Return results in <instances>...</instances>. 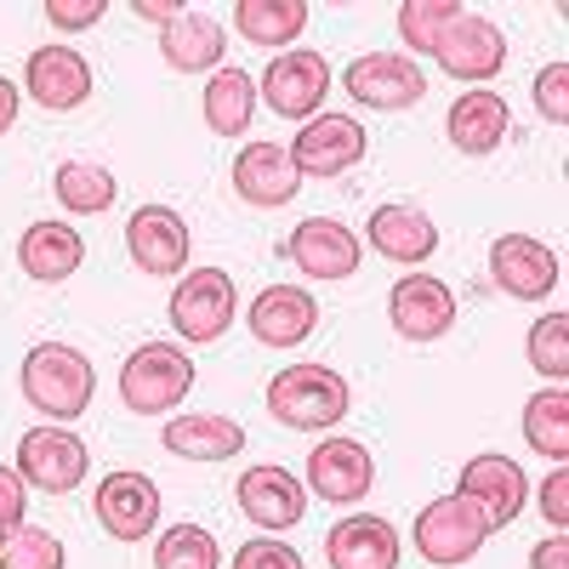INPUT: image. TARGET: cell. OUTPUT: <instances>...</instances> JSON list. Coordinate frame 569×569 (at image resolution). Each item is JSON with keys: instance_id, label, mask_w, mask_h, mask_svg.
<instances>
[{"instance_id": "obj_29", "label": "cell", "mask_w": 569, "mask_h": 569, "mask_svg": "<svg viewBox=\"0 0 569 569\" xmlns=\"http://www.w3.org/2000/svg\"><path fill=\"white\" fill-rule=\"evenodd\" d=\"M308 0H240L233 7V29L251 46H291L308 29Z\"/></svg>"}, {"instance_id": "obj_17", "label": "cell", "mask_w": 569, "mask_h": 569, "mask_svg": "<svg viewBox=\"0 0 569 569\" xmlns=\"http://www.w3.org/2000/svg\"><path fill=\"white\" fill-rule=\"evenodd\" d=\"M456 496H467L472 507H479L485 518H490V530H507L518 512H525V496H530V485H525V472H518V461H507V456H472L467 467H461V485H456Z\"/></svg>"}, {"instance_id": "obj_31", "label": "cell", "mask_w": 569, "mask_h": 569, "mask_svg": "<svg viewBox=\"0 0 569 569\" xmlns=\"http://www.w3.org/2000/svg\"><path fill=\"white\" fill-rule=\"evenodd\" d=\"M525 439H530L536 456L563 467V456H569V393L563 388H541L525 405Z\"/></svg>"}, {"instance_id": "obj_6", "label": "cell", "mask_w": 569, "mask_h": 569, "mask_svg": "<svg viewBox=\"0 0 569 569\" xmlns=\"http://www.w3.org/2000/svg\"><path fill=\"white\" fill-rule=\"evenodd\" d=\"M342 80H348V98L376 109V114H399V109H416L427 98V74L405 52H365L348 63Z\"/></svg>"}, {"instance_id": "obj_19", "label": "cell", "mask_w": 569, "mask_h": 569, "mask_svg": "<svg viewBox=\"0 0 569 569\" xmlns=\"http://www.w3.org/2000/svg\"><path fill=\"white\" fill-rule=\"evenodd\" d=\"M240 512L251 518L257 530L279 536V530L302 525V512H308V490H302V485H297L279 461H262V467H251L246 479H240Z\"/></svg>"}, {"instance_id": "obj_37", "label": "cell", "mask_w": 569, "mask_h": 569, "mask_svg": "<svg viewBox=\"0 0 569 569\" xmlns=\"http://www.w3.org/2000/svg\"><path fill=\"white\" fill-rule=\"evenodd\" d=\"M233 569H302V552L284 547L279 536H257L233 552Z\"/></svg>"}, {"instance_id": "obj_43", "label": "cell", "mask_w": 569, "mask_h": 569, "mask_svg": "<svg viewBox=\"0 0 569 569\" xmlns=\"http://www.w3.org/2000/svg\"><path fill=\"white\" fill-rule=\"evenodd\" d=\"M137 18H149V23H177L182 18V7H177V0H137Z\"/></svg>"}, {"instance_id": "obj_41", "label": "cell", "mask_w": 569, "mask_h": 569, "mask_svg": "<svg viewBox=\"0 0 569 569\" xmlns=\"http://www.w3.org/2000/svg\"><path fill=\"white\" fill-rule=\"evenodd\" d=\"M530 569H569V536H563V530H552L547 541H536Z\"/></svg>"}, {"instance_id": "obj_36", "label": "cell", "mask_w": 569, "mask_h": 569, "mask_svg": "<svg viewBox=\"0 0 569 569\" xmlns=\"http://www.w3.org/2000/svg\"><path fill=\"white\" fill-rule=\"evenodd\" d=\"M536 109L547 126H569V63H547L536 74Z\"/></svg>"}, {"instance_id": "obj_21", "label": "cell", "mask_w": 569, "mask_h": 569, "mask_svg": "<svg viewBox=\"0 0 569 569\" xmlns=\"http://www.w3.org/2000/svg\"><path fill=\"white\" fill-rule=\"evenodd\" d=\"M365 233H370V251L399 262V268H416L439 251V222L421 206H376Z\"/></svg>"}, {"instance_id": "obj_12", "label": "cell", "mask_w": 569, "mask_h": 569, "mask_svg": "<svg viewBox=\"0 0 569 569\" xmlns=\"http://www.w3.org/2000/svg\"><path fill=\"white\" fill-rule=\"evenodd\" d=\"M284 154L297 160L302 177H342L348 166L365 160V126L353 114H313Z\"/></svg>"}, {"instance_id": "obj_34", "label": "cell", "mask_w": 569, "mask_h": 569, "mask_svg": "<svg viewBox=\"0 0 569 569\" xmlns=\"http://www.w3.org/2000/svg\"><path fill=\"white\" fill-rule=\"evenodd\" d=\"M63 541L52 530H34V525H18L0 536V569H63Z\"/></svg>"}, {"instance_id": "obj_27", "label": "cell", "mask_w": 569, "mask_h": 569, "mask_svg": "<svg viewBox=\"0 0 569 569\" xmlns=\"http://www.w3.org/2000/svg\"><path fill=\"white\" fill-rule=\"evenodd\" d=\"M222 23L211 12H182L177 23L160 29V58L177 69V74H200V69H222Z\"/></svg>"}, {"instance_id": "obj_5", "label": "cell", "mask_w": 569, "mask_h": 569, "mask_svg": "<svg viewBox=\"0 0 569 569\" xmlns=\"http://www.w3.org/2000/svg\"><path fill=\"white\" fill-rule=\"evenodd\" d=\"M233 313H240V291H233L228 268H194V273H182V284L171 291V330L182 337V348L222 342Z\"/></svg>"}, {"instance_id": "obj_23", "label": "cell", "mask_w": 569, "mask_h": 569, "mask_svg": "<svg viewBox=\"0 0 569 569\" xmlns=\"http://www.w3.org/2000/svg\"><path fill=\"white\" fill-rule=\"evenodd\" d=\"M319 325V297H308L302 284H268L251 302V337L268 348H302Z\"/></svg>"}, {"instance_id": "obj_32", "label": "cell", "mask_w": 569, "mask_h": 569, "mask_svg": "<svg viewBox=\"0 0 569 569\" xmlns=\"http://www.w3.org/2000/svg\"><path fill=\"white\" fill-rule=\"evenodd\" d=\"M217 563H222V547L206 525H171L154 541V569H217Z\"/></svg>"}, {"instance_id": "obj_40", "label": "cell", "mask_w": 569, "mask_h": 569, "mask_svg": "<svg viewBox=\"0 0 569 569\" xmlns=\"http://www.w3.org/2000/svg\"><path fill=\"white\" fill-rule=\"evenodd\" d=\"M541 512H547V525H558V530L569 525V472H563V467L541 485Z\"/></svg>"}, {"instance_id": "obj_42", "label": "cell", "mask_w": 569, "mask_h": 569, "mask_svg": "<svg viewBox=\"0 0 569 569\" xmlns=\"http://www.w3.org/2000/svg\"><path fill=\"white\" fill-rule=\"evenodd\" d=\"M18 109H23V91H18L7 74H0V137H7V131L18 126Z\"/></svg>"}, {"instance_id": "obj_8", "label": "cell", "mask_w": 569, "mask_h": 569, "mask_svg": "<svg viewBox=\"0 0 569 569\" xmlns=\"http://www.w3.org/2000/svg\"><path fill=\"white\" fill-rule=\"evenodd\" d=\"M433 63H439L450 80H467L472 91H479V86L496 80L501 63H507V34H501V23H490V18H479V12H461V18L445 29V40L433 46Z\"/></svg>"}, {"instance_id": "obj_20", "label": "cell", "mask_w": 569, "mask_h": 569, "mask_svg": "<svg viewBox=\"0 0 569 569\" xmlns=\"http://www.w3.org/2000/svg\"><path fill=\"white\" fill-rule=\"evenodd\" d=\"M297 188H302V171L279 142H246V154L233 160V194L246 206H262V211L291 206Z\"/></svg>"}, {"instance_id": "obj_33", "label": "cell", "mask_w": 569, "mask_h": 569, "mask_svg": "<svg viewBox=\"0 0 569 569\" xmlns=\"http://www.w3.org/2000/svg\"><path fill=\"white\" fill-rule=\"evenodd\" d=\"M456 18H461L456 0H405V7H399V34H405V46H410L405 58H416V52L433 58V46L445 40V29H450Z\"/></svg>"}, {"instance_id": "obj_24", "label": "cell", "mask_w": 569, "mask_h": 569, "mask_svg": "<svg viewBox=\"0 0 569 569\" xmlns=\"http://www.w3.org/2000/svg\"><path fill=\"white\" fill-rule=\"evenodd\" d=\"M445 131H450V142L461 154H496L501 142H507V131H512V109H507V98H496V91H467V98H456V109H450V120H445Z\"/></svg>"}, {"instance_id": "obj_9", "label": "cell", "mask_w": 569, "mask_h": 569, "mask_svg": "<svg viewBox=\"0 0 569 569\" xmlns=\"http://www.w3.org/2000/svg\"><path fill=\"white\" fill-rule=\"evenodd\" d=\"M284 257H291L308 279L319 284H337V279H353L359 262H365V246L359 233L337 217H308L291 228V240H284Z\"/></svg>"}, {"instance_id": "obj_2", "label": "cell", "mask_w": 569, "mask_h": 569, "mask_svg": "<svg viewBox=\"0 0 569 569\" xmlns=\"http://www.w3.org/2000/svg\"><path fill=\"white\" fill-rule=\"evenodd\" d=\"M353 393L330 365H291L268 382V416L291 433H325L348 416Z\"/></svg>"}, {"instance_id": "obj_7", "label": "cell", "mask_w": 569, "mask_h": 569, "mask_svg": "<svg viewBox=\"0 0 569 569\" xmlns=\"http://www.w3.org/2000/svg\"><path fill=\"white\" fill-rule=\"evenodd\" d=\"M86 439L69 433V427H34V433L18 439V479L46 490V496H69L86 479Z\"/></svg>"}, {"instance_id": "obj_35", "label": "cell", "mask_w": 569, "mask_h": 569, "mask_svg": "<svg viewBox=\"0 0 569 569\" xmlns=\"http://www.w3.org/2000/svg\"><path fill=\"white\" fill-rule=\"evenodd\" d=\"M563 337H569V319H563V313H547V319L530 330V365L547 376V382H563V376H569V348H563Z\"/></svg>"}, {"instance_id": "obj_25", "label": "cell", "mask_w": 569, "mask_h": 569, "mask_svg": "<svg viewBox=\"0 0 569 569\" xmlns=\"http://www.w3.org/2000/svg\"><path fill=\"white\" fill-rule=\"evenodd\" d=\"M160 445L182 461H228L246 450V427L228 421V416H211V410H188L177 421H166Z\"/></svg>"}, {"instance_id": "obj_22", "label": "cell", "mask_w": 569, "mask_h": 569, "mask_svg": "<svg viewBox=\"0 0 569 569\" xmlns=\"http://www.w3.org/2000/svg\"><path fill=\"white\" fill-rule=\"evenodd\" d=\"M330 569H399V530L376 512H353L325 536Z\"/></svg>"}, {"instance_id": "obj_14", "label": "cell", "mask_w": 569, "mask_h": 569, "mask_svg": "<svg viewBox=\"0 0 569 569\" xmlns=\"http://www.w3.org/2000/svg\"><path fill=\"white\" fill-rule=\"evenodd\" d=\"M23 91L46 114H74L91 98V63L74 52V46H40V52H29Z\"/></svg>"}, {"instance_id": "obj_38", "label": "cell", "mask_w": 569, "mask_h": 569, "mask_svg": "<svg viewBox=\"0 0 569 569\" xmlns=\"http://www.w3.org/2000/svg\"><path fill=\"white\" fill-rule=\"evenodd\" d=\"M103 0H46V23H58V29H91V23H103Z\"/></svg>"}, {"instance_id": "obj_4", "label": "cell", "mask_w": 569, "mask_h": 569, "mask_svg": "<svg viewBox=\"0 0 569 569\" xmlns=\"http://www.w3.org/2000/svg\"><path fill=\"white\" fill-rule=\"evenodd\" d=\"M490 536H496L490 518L472 507L467 496H456V490L439 496V501H427V507L416 512V530H410L416 552H421L427 563H439V569H456V563H467V558H479Z\"/></svg>"}, {"instance_id": "obj_18", "label": "cell", "mask_w": 569, "mask_h": 569, "mask_svg": "<svg viewBox=\"0 0 569 569\" xmlns=\"http://www.w3.org/2000/svg\"><path fill=\"white\" fill-rule=\"evenodd\" d=\"M376 485V456L359 445V439H319L313 456H308V490L319 501H359L365 490Z\"/></svg>"}, {"instance_id": "obj_13", "label": "cell", "mask_w": 569, "mask_h": 569, "mask_svg": "<svg viewBox=\"0 0 569 569\" xmlns=\"http://www.w3.org/2000/svg\"><path fill=\"white\" fill-rule=\"evenodd\" d=\"M91 507H98V525L114 541H142L160 525V485L149 479V472H109Z\"/></svg>"}, {"instance_id": "obj_16", "label": "cell", "mask_w": 569, "mask_h": 569, "mask_svg": "<svg viewBox=\"0 0 569 569\" xmlns=\"http://www.w3.org/2000/svg\"><path fill=\"white\" fill-rule=\"evenodd\" d=\"M490 279L501 284L507 297H518V302L552 297V284H558V251L547 240H530V233H501V240L490 246Z\"/></svg>"}, {"instance_id": "obj_30", "label": "cell", "mask_w": 569, "mask_h": 569, "mask_svg": "<svg viewBox=\"0 0 569 569\" xmlns=\"http://www.w3.org/2000/svg\"><path fill=\"white\" fill-rule=\"evenodd\" d=\"M52 188H58V206H69L74 217H98V211H109L114 194H120L114 171L98 166V160H63L58 177H52Z\"/></svg>"}, {"instance_id": "obj_39", "label": "cell", "mask_w": 569, "mask_h": 569, "mask_svg": "<svg viewBox=\"0 0 569 569\" xmlns=\"http://www.w3.org/2000/svg\"><path fill=\"white\" fill-rule=\"evenodd\" d=\"M23 507H29V485L18 479V467H0V536L23 525Z\"/></svg>"}, {"instance_id": "obj_11", "label": "cell", "mask_w": 569, "mask_h": 569, "mask_svg": "<svg viewBox=\"0 0 569 569\" xmlns=\"http://www.w3.org/2000/svg\"><path fill=\"white\" fill-rule=\"evenodd\" d=\"M330 91V63L319 52H284L262 69V98L279 120H313Z\"/></svg>"}, {"instance_id": "obj_10", "label": "cell", "mask_w": 569, "mask_h": 569, "mask_svg": "<svg viewBox=\"0 0 569 569\" xmlns=\"http://www.w3.org/2000/svg\"><path fill=\"white\" fill-rule=\"evenodd\" d=\"M388 319H393V330L405 342H439L456 325V297L433 273H405L388 291Z\"/></svg>"}, {"instance_id": "obj_15", "label": "cell", "mask_w": 569, "mask_h": 569, "mask_svg": "<svg viewBox=\"0 0 569 569\" xmlns=\"http://www.w3.org/2000/svg\"><path fill=\"white\" fill-rule=\"evenodd\" d=\"M188 222L171 211V206H137L131 222H126V251L142 273H154V279H171L182 273L188 262Z\"/></svg>"}, {"instance_id": "obj_3", "label": "cell", "mask_w": 569, "mask_h": 569, "mask_svg": "<svg viewBox=\"0 0 569 569\" xmlns=\"http://www.w3.org/2000/svg\"><path fill=\"white\" fill-rule=\"evenodd\" d=\"M194 388V359L177 342H142L126 365H120V399L137 416H166L188 399Z\"/></svg>"}, {"instance_id": "obj_26", "label": "cell", "mask_w": 569, "mask_h": 569, "mask_svg": "<svg viewBox=\"0 0 569 569\" xmlns=\"http://www.w3.org/2000/svg\"><path fill=\"white\" fill-rule=\"evenodd\" d=\"M18 262H23V273L40 279V284H63L69 273H80L86 240H80L69 222H29L23 240H18Z\"/></svg>"}, {"instance_id": "obj_1", "label": "cell", "mask_w": 569, "mask_h": 569, "mask_svg": "<svg viewBox=\"0 0 569 569\" xmlns=\"http://www.w3.org/2000/svg\"><path fill=\"white\" fill-rule=\"evenodd\" d=\"M18 388L23 399L52 416V421H74L86 416L91 393H98V370H91V359L69 342H40L23 353V370H18Z\"/></svg>"}, {"instance_id": "obj_28", "label": "cell", "mask_w": 569, "mask_h": 569, "mask_svg": "<svg viewBox=\"0 0 569 569\" xmlns=\"http://www.w3.org/2000/svg\"><path fill=\"white\" fill-rule=\"evenodd\" d=\"M200 109H206V126L217 131V137H246V126L257 120V80L246 74V69H217L211 80H206V98H200Z\"/></svg>"}]
</instances>
